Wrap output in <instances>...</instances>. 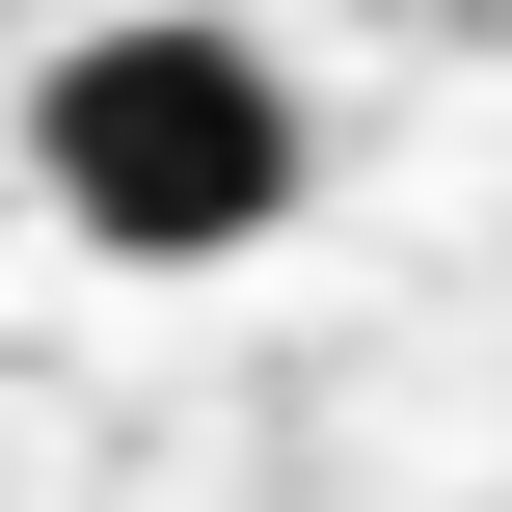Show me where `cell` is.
<instances>
[{"mask_svg": "<svg viewBox=\"0 0 512 512\" xmlns=\"http://www.w3.org/2000/svg\"><path fill=\"white\" fill-rule=\"evenodd\" d=\"M27 189H54V243H108V270H243V243H297L324 108H297L270 27L135 0V27H81V54L27 81Z\"/></svg>", "mask_w": 512, "mask_h": 512, "instance_id": "1", "label": "cell"}]
</instances>
